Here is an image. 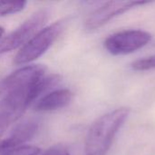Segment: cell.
<instances>
[{
    "mask_svg": "<svg viewBox=\"0 0 155 155\" xmlns=\"http://www.w3.org/2000/svg\"><path fill=\"white\" fill-rule=\"evenodd\" d=\"M59 81L60 76L57 74L45 75L32 85L6 92L0 101V142L9 128L22 117L28 106L48 89L56 85Z\"/></svg>",
    "mask_w": 155,
    "mask_h": 155,
    "instance_id": "6da1fadb",
    "label": "cell"
},
{
    "mask_svg": "<svg viewBox=\"0 0 155 155\" xmlns=\"http://www.w3.org/2000/svg\"><path fill=\"white\" fill-rule=\"evenodd\" d=\"M130 115L129 108H118L99 117L89 128L85 138V155H105L115 135Z\"/></svg>",
    "mask_w": 155,
    "mask_h": 155,
    "instance_id": "7a4b0ae2",
    "label": "cell"
},
{
    "mask_svg": "<svg viewBox=\"0 0 155 155\" xmlns=\"http://www.w3.org/2000/svg\"><path fill=\"white\" fill-rule=\"evenodd\" d=\"M66 20H59L41 29L16 54L14 64H25L43 55L64 31Z\"/></svg>",
    "mask_w": 155,
    "mask_h": 155,
    "instance_id": "3957f363",
    "label": "cell"
},
{
    "mask_svg": "<svg viewBox=\"0 0 155 155\" xmlns=\"http://www.w3.org/2000/svg\"><path fill=\"white\" fill-rule=\"evenodd\" d=\"M48 12L45 9L39 10L27 18L16 29L0 40V56L5 53L24 46L35 34H37L45 23Z\"/></svg>",
    "mask_w": 155,
    "mask_h": 155,
    "instance_id": "277c9868",
    "label": "cell"
},
{
    "mask_svg": "<svg viewBox=\"0 0 155 155\" xmlns=\"http://www.w3.org/2000/svg\"><path fill=\"white\" fill-rule=\"evenodd\" d=\"M152 37L150 33L143 30H124L109 35L104 45L113 55L128 54L147 45Z\"/></svg>",
    "mask_w": 155,
    "mask_h": 155,
    "instance_id": "5b68a950",
    "label": "cell"
},
{
    "mask_svg": "<svg viewBox=\"0 0 155 155\" xmlns=\"http://www.w3.org/2000/svg\"><path fill=\"white\" fill-rule=\"evenodd\" d=\"M149 4L146 1H110L96 8L84 21L87 31H94L104 26L113 18L121 15L131 9Z\"/></svg>",
    "mask_w": 155,
    "mask_h": 155,
    "instance_id": "8992f818",
    "label": "cell"
},
{
    "mask_svg": "<svg viewBox=\"0 0 155 155\" xmlns=\"http://www.w3.org/2000/svg\"><path fill=\"white\" fill-rule=\"evenodd\" d=\"M38 129V123L35 119H25L14 126L0 142V155L14 149L21 147L35 134Z\"/></svg>",
    "mask_w": 155,
    "mask_h": 155,
    "instance_id": "52a82bcc",
    "label": "cell"
},
{
    "mask_svg": "<svg viewBox=\"0 0 155 155\" xmlns=\"http://www.w3.org/2000/svg\"><path fill=\"white\" fill-rule=\"evenodd\" d=\"M45 67L41 64H32L22 67L4 79L0 88L6 93L15 88L32 85L41 80L45 76Z\"/></svg>",
    "mask_w": 155,
    "mask_h": 155,
    "instance_id": "ba28073f",
    "label": "cell"
},
{
    "mask_svg": "<svg viewBox=\"0 0 155 155\" xmlns=\"http://www.w3.org/2000/svg\"><path fill=\"white\" fill-rule=\"evenodd\" d=\"M73 99V93L68 89H57L42 96L35 102V110L50 112L67 106Z\"/></svg>",
    "mask_w": 155,
    "mask_h": 155,
    "instance_id": "9c48e42d",
    "label": "cell"
},
{
    "mask_svg": "<svg viewBox=\"0 0 155 155\" xmlns=\"http://www.w3.org/2000/svg\"><path fill=\"white\" fill-rule=\"evenodd\" d=\"M26 4L25 1H0V16L19 13L24 10Z\"/></svg>",
    "mask_w": 155,
    "mask_h": 155,
    "instance_id": "30bf717a",
    "label": "cell"
},
{
    "mask_svg": "<svg viewBox=\"0 0 155 155\" xmlns=\"http://www.w3.org/2000/svg\"><path fill=\"white\" fill-rule=\"evenodd\" d=\"M133 70L135 71H147L155 69V54L149 57H145L143 59L136 60L132 64Z\"/></svg>",
    "mask_w": 155,
    "mask_h": 155,
    "instance_id": "8fae6325",
    "label": "cell"
},
{
    "mask_svg": "<svg viewBox=\"0 0 155 155\" xmlns=\"http://www.w3.org/2000/svg\"><path fill=\"white\" fill-rule=\"evenodd\" d=\"M40 149L35 146H21L2 155H39Z\"/></svg>",
    "mask_w": 155,
    "mask_h": 155,
    "instance_id": "7c38bea8",
    "label": "cell"
},
{
    "mask_svg": "<svg viewBox=\"0 0 155 155\" xmlns=\"http://www.w3.org/2000/svg\"><path fill=\"white\" fill-rule=\"evenodd\" d=\"M39 155H71L69 151L63 145L57 144L50 147L48 150H46L45 153Z\"/></svg>",
    "mask_w": 155,
    "mask_h": 155,
    "instance_id": "4fadbf2b",
    "label": "cell"
},
{
    "mask_svg": "<svg viewBox=\"0 0 155 155\" xmlns=\"http://www.w3.org/2000/svg\"><path fill=\"white\" fill-rule=\"evenodd\" d=\"M4 33H5V30H4V28H3L2 26H0V40L3 38V35H4Z\"/></svg>",
    "mask_w": 155,
    "mask_h": 155,
    "instance_id": "5bb4252c",
    "label": "cell"
}]
</instances>
